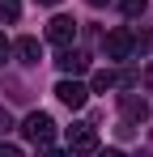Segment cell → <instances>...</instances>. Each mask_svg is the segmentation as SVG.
<instances>
[{
	"instance_id": "obj_10",
	"label": "cell",
	"mask_w": 153,
	"mask_h": 157,
	"mask_svg": "<svg viewBox=\"0 0 153 157\" xmlns=\"http://www.w3.org/2000/svg\"><path fill=\"white\" fill-rule=\"evenodd\" d=\"M0 17L4 21H17L22 17V0H0Z\"/></svg>"
},
{
	"instance_id": "obj_13",
	"label": "cell",
	"mask_w": 153,
	"mask_h": 157,
	"mask_svg": "<svg viewBox=\"0 0 153 157\" xmlns=\"http://www.w3.org/2000/svg\"><path fill=\"white\" fill-rule=\"evenodd\" d=\"M0 157H26L22 149H13V144H0Z\"/></svg>"
},
{
	"instance_id": "obj_2",
	"label": "cell",
	"mask_w": 153,
	"mask_h": 157,
	"mask_svg": "<svg viewBox=\"0 0 153 157\" xmlns=\"http://www.w3.org/2000/svg\"><path fill=\"white\" fill-rule=\"evenodd\" d=\"M98 149V132L89 123H73L68 128V153H94Z\"/></svg>"
},
{
	"instance_id": "obj_18",
	"label": "cell",
	"mask_w": 153,
	"mask_h": 157,
	"mask_svg": "<svg viewBox=\"0 0 153 157\" xmlns=\"http://www.w3.org/2000/svg\"><path fill=\"white\" fill-rule=\"evenodd\" d=\"M38 4H60V0H38Z\"/></svg>"
},
{
	"instance_id": "obj_9",
	"label": "cell",
	"mask_w": 153,
	"mask_h": 157,
	"mask_svg": "<svg viewBox=\"0 0 153 157\" xmlns=\"http://www.w3.org/2000/svg\"><path fill=\"white\" fill-rule=\"evenodd\" d=\"M89 85H94L98 94H106V89H115V85H119V77H115L111 68H102V72H94V81H89Z\"/></svg>"
},
{
	"instance_id": "obj_12",
	"label": "cell",
	"mask_w": 153,
	"mask_h": 157,
	"mask_svg": "<svg viewBox=\"0 0 153 157\" xmlns=\"http://www.w3.org/2000/svg\"><path fill=\"white\" fill-rule=\"evenodd\" d=\"M9 55H13V43H9V38H4V34H0V64H4V59H9Z\"/></svg>"
},
{
	"instance_id": "obj_11",
	"label": "cell",
	"mask_w": 153,
	"mask_h": 157,
	"mask_svg": "<svg viewBox=\"0 0 153 157\" xmlns=\"http://www.w3.org/2000/svg\"><path fill=\"white\" fill-rule=\"evenodd\" d=\"M115 4H119V9H124L128 17H140V13H145V4H149V0H115Z\"/></svg>"
},
{
	"instance_id": "obj_16",
	"label": "cell",
	"mask_w": 153,
	"mask_h": 157,
	"mask_svg": "<svg viewBox=\"0 0 153 157\" xmlns=\"http://www.w3.org/2000/svg\"><path fill=\"white\" fill-rule=\"evenodd\" d=\"M43 157H68V153H60V149H47V153H43Z\"/></svg>"
},
{
	"instance_id": "obj_8",
	"label": "cell",
	"mask_w": 153,
	"mask_h": 157,
	"mask_svg": "<svg viewBox=\"0 0 153 157\" xmlns=\"http://www.w3.org/2000/svg\"><path fill=\"white\" fill-rule=\"evenodd\" d=\"M60 68H64L68 77H81V72L89 68V59H85L81 51H60Z\"/></svg>"
},
{
	"instance_id": "obj_17",
	"label": "cell",
	"mask_w": 153,
	"mask_h": 157,
	"mask_svg": "<svg viewBox=\"0 0 153 157\" xmlns=\"http://www.w3.org/2000/svg\"><path fill=\"white\" fill-rule=\"evenodd\" d=\"M85 4H94V9H102V4H106V0H85Z\"/></svg>"
},
{
	"instance_id": "obj_4",
	"label": "cell",
	"mask_w": 153,
	"mask_h": 157,
	"mask_svg": "<svg viewBox=\"0 0 153 157\" xmlns=\"http://www.w3.org/2000/svg\"><path fill=\"white\" fill-rule=\"evenodd\" d=\"M55 98H60L64 106H73V110H81L85 98H89V89H85L81 81H60V85H55Z\"/></svg>"
},
{
	"instance_id": "obj_5",
	"label": "cell",
	"mask_w": 153,
	"mask_h": 157,
	"mask_svg": "<svg viewBox=\"0 0 153 157\" xmlns=\"http://www.w3.org/2000/svg\"><path fill=\"white\" fill-rule=\"evenodd\" d=\"M47 38L55 43V47H68V43L76 38V21L73 17H51L47 21Z\"/></svg>"
},
{
	"instance_id": "obj_6",
	"label": "cell",
	"mask_w": 153,
	"mask_h": 157,
	"mask_svg": "<svg viewBox=\"0 0 153 157\" xmlns=\"http://www.w3.org/2000/svg\"><path fill=\"white\" fill-rule=\"evenodd\" d=\"M119 110H124L128 123H145V119H149V102L136 98V94H124V98H119Z\"/></svg>"
},
{
	"instance_id": "obj_14",
	"label": "cell",
	"mask_w": 153,
	"mask_h": 157,
	"mask_svg": "<svg viewBox=\"0 0 153 157\" xmlns=\"http://www.w3.org/2000/svg\"><path fill=\"white\" fill-rule=\"evenodd\" d=\"M94 153H98V157H124L119 149H94Z\"/></svg>"
},
{
	"instance_id": "obj_1",
	"label": "cell",
	"mask_w": 153,
	"mask_h": 157,
	"mask_svg": "<svg viewBox=\"0 0 153 157\" xmlns=\"http://www.w3.org/2000/svg\"><path fill=\"white\" fill-rule=\"evenodd\" d=\"M22 136L30 140V144H51V136H55V119L43 115V110H30V115L22 119Z\"/></svg>"
},
{
	"instance_id": "obj_15",
	"label": "cell",
	"mask_w": 153,
	"mask_h": 157,
	"mask_svg": "<svg viewBox=\"0 0 153 157\" xmlns=\"http://www.w3.org/2000/svg\"><path fill=\"white\" fill-rule=\"evenodd\" d=\"M145 85H149V89H153V64H149V68H145Z\"/></svg>"
},
{
	"instance_id": "obj_3",
	"label": "cell",
	"mask_w": 153,
	"mask_h": 157,
	"mask_svg": "<svg viewBox=\"0 0 153 157\" xmlns=\"http://www.w3.org/2000/svg\"><path fill=\"white\" fill-rule=\"evenodd\" d=\"M102 43H106V55H111V59H128V55H132V47H136L132 30H124V26H119V30H111Z\"/></svg>"
},
{
	"instance_id": "obj_7",
	"label": "cell",
	"mask_w": 153,
	"mask_h": 157,
	"mask_svg": "<svg viewBox=\"0 0 153 157\" xmlns=\"http://www.w3.org/2000/svg\"><path fill=\"white\" fill-rule=\"evenodd\" d=\"M13 55H17V59H22V64H30V68H34V64H38V59H43V43H38V38H30V34H26V38H17V43H13Z\"/></svg>"
}]
</instances>
